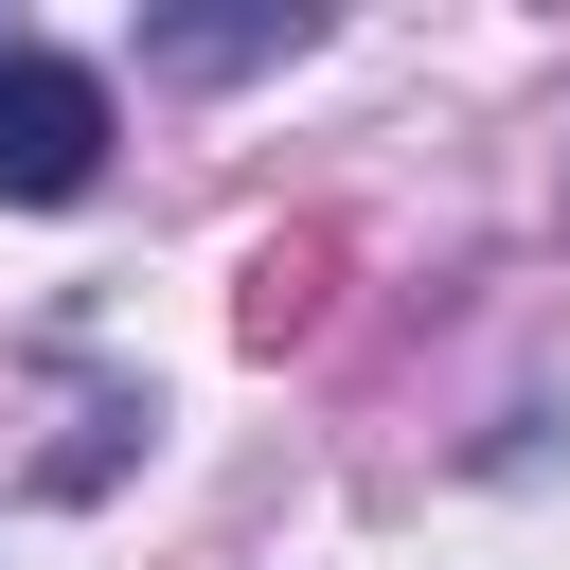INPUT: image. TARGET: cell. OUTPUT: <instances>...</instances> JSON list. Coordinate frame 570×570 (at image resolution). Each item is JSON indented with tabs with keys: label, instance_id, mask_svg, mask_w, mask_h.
Returning a JSON list of instances; mask_svg holds the SVG:
<instances>
[{
	"label": "cell",
	"instance_id": "cell-3",
	"mask_svg": "<svg viewBox=\"0 0 570 570\" xmlns=\"http://www.w3.org/2000/svg\"><path fill=\"white\" fill-rule=\"evenodd\" d=\"M303 36H321V18H160L142 53H160V71H267V53H303Z\"/></svg>",
	"mask_w": 570,
	"mask_h": 570
},
{
	"label": "cell",
	"instance_id": "cell-1",
	"mask_svg": "<svg viewBox=\"0 0 570 570\" xmlns=\"http://www.w3.org/2000/svg\"><path fill=\"white\" fill-rule=\"evenodd\" d=\"M107 178V71L89 53H36V36H0V196H89Z\"/></svg>",
	"mask_w": 570,
	"mask_h": 570
},
{
	"label": "cell",
	"instance_id": "cell-2",
	"mask_svg": "<svg viewBox=\"0 0 570 570\" xmlns=\"http://www.w3.org/2000/svg\"><path fill=\"white\" fill-rule=\"evenodd\" d=\"M321 321H338V232L303 214V232H267V249H249V285H232V338H249V356H303Z\"/></svg>",
	"mask_w": 570,
	"mask_h": 570
}]
</instances>
